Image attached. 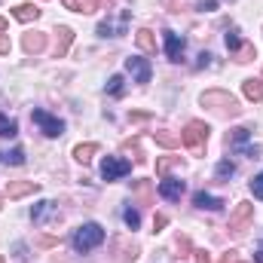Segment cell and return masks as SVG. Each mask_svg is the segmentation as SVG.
Wrapping results in <instances>:
<instances>
[{
	"instance_id": "cell-8",
	"label": "cell",
	"mask_w": 263,
	"mask_h": 263,
	"mask_svg": "<svg viewBox=\"0 0 263 263\" xmlns=\"http://www.w3.org/2000/svg\"><path fill=\"white\" fill-rule=\"evenodd\" d=\"M126 70L138 83H150V77H153V67H150L147 59H126Z\"/></svg>"
},
{
	"instance_id": "cell-41",
	"label": "cell",
	"mask_w": 263,
	"mask_h": 263,
	"mask_svg": "<svg viewBox=\"0 0 263 263\" xmlns=\"http://www.w3.org/2000/svg\"><path fill=\"white\" fill-rule=\"evenodd\" d=\"M208 62H211V55H208V52H202V55H199V67H205Z\"/></svg>"
},
{
	"instance_id": "cell-25",
	"label": "cell",
	"mask_w": 263,
	"mask_h": 263,
	"mask_svg": "<svg viewBox=\"0 0 263 263\" xmlns=\"http://www.w3.org/2000/svg\"><path fill=\"white\" fill-rule=\"evenodd\" d=\"M233 55H236V62H251V59H257V49H254V43H242Z\"/></svg>"
},
{
	"instance_id": "cell-43",
	"label": "cell",
	"mask_w": 263,
	"mask_h": 263,
	"mask_svg": "<svg viewBox=\"0 0 263 263\" xmlns=\"http://www.w3.org/2000/svg\"><path fill=\"white\" fill-rule=\"evenodd\" d=\"M0 31H6V18H0Z\"/></svg>"
},
{
	"instance_id": "cell-2",
	"label": "cell",
	"mask_w": 263,
	"mask_h": 263,
	"mask_svg": "<svg viewBox=\"0 0 263 263\" xmlns=\"http://www.w3.org/2000/svg\"><path fill=\"white\" fill-rule=\"evenodd\" d=\"M101 242H104L101 223H83V227L73 233V251H77V254H89V251H95Z\"/></svg>"
},
{
	"instance_id": "cell-30",
	"label": "cell",
	"mask_w": 263,
	"mask_h": 263,
	"mask_svg": "<svg viewBox=\"0 0 263 263\" xmlns=\"http://www.w3.org/2000/svg\"><path fill=\"white\" fill-rule=\"evenodd\" d=\"M34 245L46 251V248H55V245H59V239H55V236H37V239H34Z\"/></svg>"
},
{
	"instance_id": "cell-9",
	"label": "cell",
	"mask_w": 263,
	"mask_h": 263,
	"mask_svg": "<svg viewBox=\"0 0 263 263\" xmlns=\"http://www.w3.org/2000/svg\"><path fill=\"white\" fill-rule=\"evenodd\" d=\"M22 46H25L28 55H37V52L46 49V34H43V31H28V34L22 37Z\"/></svg>"
},
{
	"instance_id": "cell-31",
	"label": "cell",
	"mask_w": 263,
	"mask_h": 263,
	"mask_svg": "<svg viewBox=\"0 0 263 263\" xmlns=\"http://www.w3.org/2000/svg\"><path fill=\"white\" fill-rule=\"evenodd\" d=\"M123 251H126V254H123V260H138V245H135V242H123Z\"/></svg>"
},
{
	"instance_id": "cell-1",
	"label": "cell",
	"mask_w": 263,
	"mask_h": 263,
	"mask_svg": "<svg viewBox=\"0 0 263 263\" xmlns=\"http://www.w3.org/2000/svg\"><path fill=\"white\" fill-rule=\"evenodd\" d=\"M202 107H211L214 114H220V117H239L242 114V107H239V98H233L230 92H223V89H211V92H202Z\"/></svg>"
},
{
	"instance_id": "cell-38",
	"label": "cell",
	"mask_w": 263,
	"mask_h": 263,
	"mask_svg": "<svg viewBox=\"0 0 263 263\" xmlns=\"http://www.w3.org/2000/svg\"><path fill=\"white\" fill-rule=\"evenodd\" d=\"M9 52V37H0V55H6Z\"/></svg>"
},
{
	"instance_id": "cell-6",
	"label": "cell",
	"mask_w": 263,
	"mask_h": 263,
	"mask_svg": "<svg viewBox=\"0 0 263 263\" xmlns=\"http://www.w3.org/2000/svg\"><path fill=\"white\" fill-rule=\"evenodd\" d=\"M251 217H254V205H251V202H239V205L233 208V214H230V230H233V233H242Z\"/></svg>"
},
{
	"instance_id": "cell-44",
	"label": "cell",
	"mask_w": 263,
	"mask_h": 263,
	"mask_svg": "<svg viewBox=\"0 0 263 263\" xmlns=\"http://www.w3.org/2000/svg\"><path fill=\"white\" fill-rule=\"evenodd\" d=\"M0 208H3V196H0Z\"/></svg>"
},
{
	"instance_id": "cell-16",
	"label": "cell",
	"mask_w": 263,
	"mask_h": 263,
	"mask_svg": "<svg viewBox=\"0 0 263 263\" xmlns=\"http://www.w3.org/2000/svg\"><path fill=\"white\" fill-rule=\"evenodd\" d=\"M132 193H135V199L141 202V205H153V187H150V181H135L132 184Z\"/></svg>"
},
{
	"instance_id": "cell-17",
	"label": "cell",
	"mask_w": 263,
	"mask_h": 263,
	"mask_svg": "<svg viewBox=\"0 0 263 263\" xmlns=\"http://www.w3.org/2000/svg\"><path fill=\"white\" fill-rule=\"evenodd\" d=\"M153 141H156L159 147H168V150L181 147V135H175V132H168V129H156L153 132Z\"/></svg>"
},
{
	"instance_id": "cell-15",
	"label": "cell",
	"mask_w": 263,
	"mask_h": 263,
	"mask_svg": "<svg viewBox=\"0 0 263 263\" xmlns=\"http://www.w3.org/2000/svg\"><path fill=\"white\" fill-rule=\"evenodd\" d=\"M135 43H138V49H141V52H147V55H153V52H156V37H153V31H150V28H141V31L135 34Z\"/></svg>"
},
{
	"instance_id": "cell-7",
	"label": "cell",
	"mask_w": 263,
	"mask_h": 263,
	"mask_svg": "<svg viewBox=\"0 0 263 263\" xmlns=\"http://www.w3.org/2000/svg\"><path fill=\"white\" fill-rule=\"evenodd\" d=\"M184 49H187L184 37L175 34V31H165V55H168V62H181L184 59Z\"/></svg>"
},
{
	"instance_id": "cell-45",
	"label": "cell",
	"mask_w": 263,
	"mask_h": 263,
	"mask_svg": "<svg viewBox=\"0 0 263 263\" xmlns=\"http://www.w3.org/2000/svg\"><path fill=\"white\" fill-rule=\"evenodd\" d=\"M0 263H6V260H3V254H0Z\"/></svg>"
},
{
	"instance_id": "cell-18",
	"label": "cell",
	"mask_w": 263,
	"mask_h": 263,
	"mask_svg": "<svg viewBox=\"0 0 263 263\" xmlns=\"http://www.w3.org/2000/svg\"><path fill=\"white\" fill-rule=\"evenodd\" d=\"M98 150H101V147H98L95 141H89V144H77V147H73V159L86 165V162H92V156H95Z\"/></svg>"
},
{
	"instance_id": "cell-28",
	"label": "cell",
	"mask_w": 263,
	"mask_h": 263,
	"mask_svg": "<svg viewBox=\"0 0 263 263\" xmlns=\"http://www.w3.org/2000/svg\"><path fill=\"white\" fill-rule=\"evenodd\" d=\"M107 95H123V77L120 73H114L107 80Z\"/></svg>"
},
{
	"instance_id": "cell-5",
	"label": "cell",
	"mask_w": 263,
	"mask_h": 263,
	"mask_svg": "<svg viewBox=\"0 0 263 263\" xmlns=\"http://www.w3.org/2000/svg\"><path fill=\"white\" fill-rule=\"evenodd\" d=\"M129 172H132V162L120 159V156H107V159L101 162V178H104V181H120V178H126Z\"/></svg>"
},
{
	"instance_id": "cell-3",
	"label": "cell",
	"mask_w": 263,
	"mask_h": 263,
	"mask_svg": "<svg viewBox=\"0 0 263 263\" xmlns=\"http://www.w3.org/2000/svg\"><path fill=\"white\" fill-rule=\"evenodd\" d=\"M208 126L202 123V120H190L187 123V129H184V135H181V144L193 153V156H202L205 153V144H208Z\"/></svg>"
},
{
	"instance_id": "cell-27",
	"label": "cell",
	"mask_w": 263,
	"mask_h": 263,
	"mask_svg": "<svg viewBox=\"0 0 263 263\" xmlns=\"http://www.w3.org/2000/svg\"><path fill=\"white\" fill-rule=\"evenodd\" d=\"M172 165H178V156H162V159L156 162V175H162V178H165Z\"/></svg>"
},
{
	"instance_id": "cell-11",
	"label": "cell",
	"mask_w": 263,
	"mask_h": 263,
	"mask_svg": "<svg viewBox=\"0 0 263 263\" xmlns=\"http://www.w3.org/2000/svg\"><path fill=\"white\" fill-rule=\"evenodd\" d=\"M159 196L162 199H181L184 196V181H178V178H162L159 181Z\"/></svg>"
},
{
	"instance_id": "cell-22",
	"label": "cell",
	"mask_w": 263,
	"mask_h": 263,
	"mask_svg": "<svg viewBox=\"0 0 263 263\" xmlns=\"http://www.w3.org/2000/svg\"><path fill=\"white\" fill-rule=\"evenodd\" d=\"M18 135V123L9 120L6 114H0V138H15Z\"/></svg>"
},
{
	"instance_id": "cell-39",
	"label": "cell",
	"mask_w": 263,
	"mask_h": 263,
	"mask_svg": "<svg viewBox=\"0 0 263 263\" xmlns=\"http://www.w3.org/2000/svg\"><path fill=\"white\" fill-rule=\"evenodd\" d=\"M62 3H65L67 9H73V12H80V3H77V0H62Z\"/></svg>"
},
{
	"instance_id": "cell-10",
	"label": "cell",
	"mask_w": 263,
	"mask_h": 263,
	"mask_svg": "<svg viewBox=\"0 0 263 263\" xmlns=\"http://www.w3.org/2000/svg\"><path fill=\"white\" fill-rule=\"evenodd\" d=\"M37 190H40V184H37V181H9L6 196H9V199H22V196L37 193Z\"/></svg>"
},
{
	"instance_id": "cell-13",
	"label": "cell",
	"mask_w": 263,
	"mask_h": 263,
	"mask_svg": "<svg viewBox=\"0 0 263 263\" xmlns=\"http://www.w3.org/2000/svg\"><path fill=\"white\" fill-rule=\"evenodd\" d=\"M126 22H129V12H120V22H101L98 34L101 37H120V34H126Z\"/></svg>"
},
{
	"instance_id": "cell-20",
	"label": "cell",
	"mask_w": 263,
	"mask_h": 263,
	"mask_svg": "<svg viewBox=\"0 0 263 263\" xmlns=\"http://www.w3.org/2000/svg\"><path fill=\"white\" fill-rule=\"evenodd\" d=\"M12 15H15L18 22H34V18H40V9H37L34 3H18V6L12 9Z\"/></svg>"
},
{
	"instance_id": "cell-23",
	"label": "cell",
	"mask_w": 263,
	"mask_h": 263,
	"mask_svg": "<svg viewBox=\"0 0 263 263\" xmlns=\"http://www.w3.org/2000/svg\"><path fill=\"white\" fill-rule=\"evenodd\" d=\"M0 162H6V165H22V162H25V150H22V147L6 150V153H0Z\"/></svg>"
},
{
	"instance_id": "cell-4",
	"label": "cell",
	"mask_w": 263,
	"mask_h": 263,
	"mask_svg": "<svg viewBox=\"0 0 263 263\" xmlns=\"http://www.w3.org/2000/svg\"><path fill=\"white\" fill-rule=\"evenodd\" d=\"M31 120L40 126V132L46 135V138H59L62 132H65V123L59 120V117H52V114H46V110H34L31 114Z\"/></svg>"
},
{
	"instance_id": "cell-24",
	"label": "cell",
	"mask_w": 263,
	"mask_h": 263,
	"mask_svg": "<svg viewBox=\"0 0 263 263\" xmlns=\"http://www.w3.org/2000/svg\"><path fill=\"white\" fill-rule=\"evenodd\" d=\"M233 175H236V165H233L230 159H220V162H217V172H214V178H217V181H230Z\"/></svg>"
},
{
	"instance_id": "cell-36",
	"label": "cell",
	"mask_w": 263,
	"mask_h": 263,
	"mask_svg": "<svg viewBox=\"0 0 263 263\" xmlns=\"http://www.w3.org/2000/svg\"><path fill=\"white\" fill-rule=\"evenodd\" d=\"M199 9H205V12H211V9H217V0H202V3H199Z\"/></svg>"
},
{
	"instance_id": "cell-12",
	"label": "cell",
	"mask_w": 263,
	"mask_h": 263,
	"mask_svg": "<svg viewBox=\"0 0 263 263\" xmlns=\"http://www.w3.org/2000/svg\"><path fill=\"white\" fill-rule=\"evenodd\" d=\"M70 43H73V31L67 25H59V31H55V59H65Z\"/></svg>"
},
{
	"instance_id": "cell-32",
	"label": "cell",
	"mask_w": 263,
	"mask_h": 263,
	"mask_svg": "<svg viewBox=\"0 0 263 263\" xmlns=\"http://www.w3.org/2000/svg\"><path fill=\"white\" fill-rule=\"evenodd\" d=\"M251 193H254L257 199H263V172L254 178V181H251Z\"/></svg>"
},
{
	"instance_id": "cell-21",
	"label": "cell",
	"mask_w": 263,
	"mask_h": 263,
	"mask_svg": "<svg viewBox=\"0 0 263 263\" xmlns=\"http://www.w3.org/2000/svg\"><path fill=\"white\" fill-rule=\"evenodd\" d=\"M245 98H251V101H263V83L260 80H245Z\"/></svg>"
},
{
	"instance_id": "cell-14",
	"label": "cell",
	"mask_w": 263,
	"mask_h": 263,
	"mask_svg": "<svg viewBox=\"0 0 263 263\" xmlns=\"http://www.w3.org/2000/svg\"><path fill=\"white\" fill-rule=\"evenodd\" d=\"M49 217H55V202L43 199V202H37V205L31 208V220H34V223H43V220H49Z\"/></svg>"
},
{
	"instance_id": "cell-42",
	"label": "cell",
	"mask_w": 263,
	"mask_h": 263,
	"mask_svg": "<svg viewBox=\"0 0 263 263\" xmlns=\"http://www.w3.org/2000/svg\"><path fill=\"white\" fill-rule=\"evenodd\" d=\"M254 260H257V263H263V248H257V254H254Z\"/></svg>"
},
{
	"instance_id": "cell-26",
	"label": "cell",
	"mask_w": 263,
	"mask_h": 263,
	"mask_svg": "<svg viewBox=\"0 0 263 263\" xmlns=\"http://www.w3.org/2000/svg\"><path fill=\"white\" fill-rule=\"evenodd\" d=\"M223 40H227V49H230V52H236V49H239V46H242V43H245V40H242V37H239V28H230V31H227V37H223Z\"/></svg>"
},
{
	"instance_id": "cell-33",
	"label": "cell",
	"mask_w": 263,
	"mask_h": 263,
	"mask_svg": "<svg viewBox=\"0 0 263 263\" xmlns=\"http://www.w3.org/2000/svg\"><path fill=\"white\" fill-rule=\"evenodd\" d=\"M80 3V12H95L98 9V0H77Z\"/></svg>"
},
{
	"instance_id": "cell-40",
	"label": "cell",
	"mask_w": 263,
	"mask_h": 263,
	"mask_svg": "<svg viewBox=\"0 0 263 263\" xmlns=\"http://www.w3.org/2000/svg\"><path fill=\"white\" fill-rule=\"evenodd\" d=\"M233 260H236V251H227V254L220 257V263H233Z\"/></svg>"
},
{
	"instance_id": "cell-34",
	"label": "cell",
	"mask_w": 263,
	"mask_h": 263,
	"mask_svg": "<svg viewBox=\"0 0 263 263\" xmlns=\"http://www.w3.org/2000/svg\"><path fill=\"white\" fill-rule=\"evenodd\" d=\"M178 248L184 251L181 257H187V251H190V239H187V236H178Z\"/></svg>"
},
{
	"instance_id": "cell-29",
	"label": "cell",
	"mask_w": 263,
	"mask_h": 263,
	"mask_svg": "<svg viewBox=\"0 0 263 263\" xmlns=\"http://www.w3.org/2000/svg\"><path fill=\"white\" fill-rule=\"evenodd\" d=\"M123 220H126V227H129V230H138V227H141V214H138V211H132V208H126Z\"/></svg>"
},
{
	"instance_id": "cell-19",
	"label": "cell",
	"mask_w": 263,
	"mask_h": 263,
	"mask_svg": "<svg viewBox=\"0 0 263 263\" xmlns=\"http://www.w3.org/2000/svg\"><path fill=\"white\" fill-rule=\"evenodd\" d=\"M193 202H196V208H211V211H220V208H223V199L211 196V193H205V190H199L196 196H193Z\"/></svg>"
},
{
	"instance_id": "cell-35",
	"label": "cell",
	"mask_w": 263,
	"mask_h": 263,
	"mask_svg": "<svg viewBox=\"0 0 263 263\" xmlns=\"http://www.w3.org/2000/svg\"><path fill=\"white\" fill-rule=\"evenodd\" d=\"M165 223H168V217H165V214H156V217H153V230H162Z\"/></svg>"
},
{
	"instance_id": "cell-37",
	"label": "cell",
	"mask_w": 263,
	"mask_h": 263,
	"mask_svg": "<svg viewBox=\"0 0 263 263\" xmlns=\"http://www.w3.org/2000/svg\"><path fill=\"white\" fill-rule=\"evenodd\" d=\"M193 254H196V263H211L208 251H202V248H199V251H193Z\"/></svg>"
}]
</instances>
